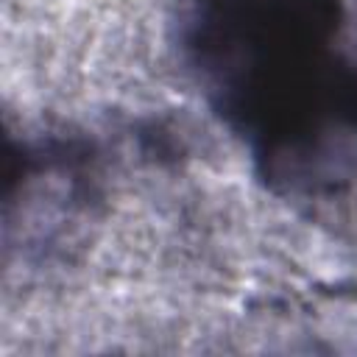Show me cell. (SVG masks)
Wrapping results in <instances>:
<instances>
[{
  "label": "cell",
  "instance_id": "6da1fadb",
  "mask_svg": "<svg viewBox=\"0 0 357 357\" xmlns=\"http://www.w3.org/2000/svg\"><path fill=\"white\" fill-rule=\"evenodd\" d=\"M178 53L279 195L357 178V53L343 0H178Z\"/></svg>",
  "mask_w": 357,
  "mask_h": 357
}]
</instances>
